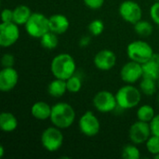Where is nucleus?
<instances>
[{
	"label": "nucleus",
	"mask_w": 159,
	"mask_h": 159,
	"mask_svg": "<svg viewBox=\"0 0 159 159\" xmlns=\"http://www.w3.org/2000/svg\"><path fill=\"white\" fill-rule=\"evenodd\" d=\"M119 14L122 19L129 23H136L140 20H142L143 10L140 5L132 0L123 1L118 8Z\"/></svg>",
	"instance_id": "obj_7"
},
{
	"label": "nucleus",
	"mask_w": 159,
	"mask_h": 159,
	"mask_svg": "<svg viewBox=\"0 0 159 159\" xmlns=\"http://www.w3.org/2000/svg\"><path fill=\"white\" fill-rule=\"evenodd\" d=\"M133 25H134V31L136 32V34L143 37H147L151 35L154 30L153 25L149 21L143 20H140Z\"/></svg>",
	"instance_id": "obj_22"
},
{
	"label": "nucleus",
	"mask_w": 159,
	"mask_h": 159,
	"mask_svg": "<svg viewBox=\"0 0 159 159\" xmlns=\"http://www.w3.org/2000/svg\"><path fill=\"white\" fill-rule=\"evenodd\" d=\"M121 79L129 84L135 83L143 77V66L141 63L130 61L127 62L120 71Z\"/></svg>",
	"instance_id": "obj_12"
},
{
	"label": "nucleus",
	"mask_w": 159,
	"mask_h": 159,
	"mask_svg": "<svg viewBox=\"0 0 159 159\" xmlns=\"http://www.w3.org/2000/svg\"><path fill=\"white\" fill-rule=\"evenodd\" d=\"M150 128H151L152 135L159 136V114L155 116L153 120L150 122Z\"/></svg>",
	"instance_id": "obj_32"
},
{
	"label": "nucleus",
	"mask_w": 159,
	"mask_h": 159,
	"mask_svg": "<svg viewBox=\"0 0 159 159\" xmlns=\"http://www.w3.org/2000/svg\"><path fill=\"white\" fill-rule=\"evenodd\" d=\"M155 158L159 159V154H158V155H157V156H155Z\"/></svg>",
	"instance_id": "obj_36"
},
{
	"label": "nucleus",
	"mask_w": 159,
	"mask_h": 159,
	"mask_svg": "<svg viewBox=\"0 0 159 159\" xmlns=\"http://www.w3.org/2000/svg\"><path fill=\"white\" fill-rule=\"evenodd\" d=\"M19 80V75L13 67H4L0 72V90L7 92L13 89Z\"/></svg>",
	"instance_id": "obj_14"
},
{
	"label": "nucleus",
	"mask_w": 159,
	"mask_h": 159,
	"mask_svg": "<svg viewBox=\"0 0 159 159\" xmlns=\"http://www.w3.org/2000/svg\"><path fill=\"white\" fill-rule=\"evenodd\" d=\"M158 103H159V96H158Z\"/></svg>",
	"instance_id": "obj_39"
},
{
	"label": "nucleus",
	"mask_w": 159,
	"mask_h": 159,
	"mask_svg": "<svg viewBox=\"0 0 159 159\" xmlns=\"http://www.w3.org/2000/svg\"><path fill=\"white\" fill-rule=\"evenodd\" d=\"M122 157L124 159H139L141 154L139 149L132 144L126 145L122 150Z\"/></svg>",
	"instance_id": "obj_26"
},
{
	"label": "nucleus",
	"mask_w": 159,
	"mask_h": 159,
	"mask_svg": "<svg viewBox=\"0 0 159 159\" xmlns=\"http://www.w3.org/2000/svg\"><path fill=\"white\" fill-rule=\"evenodd\" d=\"M85 5L91 9H98L102 7L105 0H83Z\"/></svg>",
	"instance_id": "obj_31"
},
{
	"label": "nucleus",
	"mask_w": 159,
	"mask_h": 159,
	"mask_svg": "<svg viewBox=\"0 0 159 159\" xmlns=\"http://www.w3.org/2000/svg\"><path fill=\"white\" fill-rule=\"evenodd\" d=\"M143 77L152 78L157 80L159 78V54H155L146 62L142 64Z\"/></svg>",
	"instance_id": "obj_16"
},
{
	"label": "nucleus",
	"mask_w": 159,
	"mask_h": 159,
	"mask_svg": "<svg viewBox=\"0 0 159 159\" xmlns=\"http://www.w3.org/2000/svg\"><path fill=\"white\" fill-rule=\"evenodd\" d=\"M50 121L52 124L59 129H67L75 121V111L66 102H58L52 106Z\"/></svg>",
	"instance_id": "obj_2"
},
{
	"label": "nucleus",
	"mask_w": 159,
	"mask_h": 159,
	"mask_svg": "<svg viewBox=\"0 0 159 159\" xmlns=\"http://www.w3.org/2000/svg\"><path fill=\"white\" fill-rule=\"evenodd\" d=\"M155 1H156V2H159V0H155Z\"/></svg>",
	"instance_id": "obj_38"
},
{
	"label": "nucleus",
	"mask_w": 159,
	"mask_h": 159,
	"mask_svg": "<svg viewBox=\"0 0 159 159\" xmlns=\"http://www.w3.org/2000/svg\"><path fill=\"white\" fill-rule=\"evenodd\" d=\"M2 22H10L13 21V9L5 8L1 14Z\"/></svg>",
	"instance_id": "obj_33"
},
{
	"label": "nucleus",
	"mask_w": 159,
	"mask_h": 159,
	"mask_svg": "<svg viewBox=\"0 0 159 159\" xmlns=\"http://www.w3.org/2000/svg\"><path fill=\"white\" fill-rule=\"evenodd\" d=\"M156 114H155V110L151 105L148 104H144L142 105L138 111H137V117L139 120L143 121V122H148L150 123L153 118L155 117Z\"/></svg>",
	"instance_id": "obj_23"
},
{
	"label": "nucleus",
	"mask_w": 159,
	"mask_h": 159,
	"mask_svg": "<svg viewBox=\"0 0 159 159\" xmlns=\"http://www.w3.org/2000/svg\"><path fill=\"white\" fill-rule=\"evenodd\" d=\"M4 153H5L4 146H3V145H1V146H0V157H1V158L4 157Z\"/></svg>",
	"instance_id": "obj_35"
},
{
	"label": "nucleus",
	"mask_w": 159,
	"mask_h": 159,
	"mask_svg": "<svg viewBox=\"0 0 159 159\" xmlns=\"http://www.w3.org/2000/svg\"><path fill=\"white\" fill-rule=\"evenodd\" d=\"M117 105L122 109H131L136 107L142 98L141 91L130 85L120 88L116 94Z\"/></svg>",
	"instance_id": "obj_3"
},
{
	"label": "nucleus",
	"mask_w": 159,
	"mask_h": 159,
	"mask_svg": "<svg viewBox=\"0 0 159 159\" xmlns=\"http://www.w3.org/2000/svg\"><path fill=\"white\" fill-rule=\"evenodd\" d=\"M66 90H67V84H66V80L63 79L56 78L52 80L48 87V94L55 98H60L63 96Z\"/></svg>",
	"instance_id": "obj_20"
},
{
	"label": "nucleus",
	"mask_w": 159,
	"mask_h": 159,
	"mask_svg": "<svg viewBox=\"0 0 159 159\" xmlns=\"http://www.w3.org/2000/svg\"><path fill=\"white\" fill-rule=\"evenodd\" d=\"M50 69L55 78L67 80L75 75L76 64L75 59L70 54L61 53L53 58Z\"/></svg>",
	"instance_id": "obj_1"
},
{
	"label": "nucleus",
	"mask_w": 159,
	"mask_h": 159,
	"mask_svg": "<svg viewBox=\"0 0 159 159\" xmlns=\"http://www.w3.org/2000/svg\"><path fill=\"white\" fill-rule=\"evenodd\" d=\"M31 15L32 11L29 7L25 5H20L13 9V22L18 25H25Z\"/></svg>",
	"instance_id": "obj_19"
},
{
	"label": "nucleus",
	"mask_w": 159,
	"mask_h": 159,
	"mask_svg": "<svg viewBox=\"0 0 159 159\" xmlns=\"http://www.w3.org/2000/svg\"><path fill=\"white\" fill-rule=\"evenodd\" d=\"M20 37L18 24L13 21L2 22L0 24V45L4 48L15 44Z\"/></svg>",
	"instance_id": "obj_9"
},
{
	"label": "nucleus",
	"mask_w": 159,
	"mask_h": 159,
	"mask_svg": "<svg viewBox=\"0 0 159 159\" xmlns=\"http://www.w3.org/2000/svg\"><path fill=\"white\" fill-rule=\"evenodd\" d=\"M157 80L148 77H143L142 82L140 84V89L142 92L147 96H152L156 93L157 90Z\"/></svg>",
	"instance_id": "obj_24"
},
{
	"label": "nucleus",
	"mask_w": 159,
	"mask_h": 159,
	"mask_svg": "<svg viewBox=\"0 0 159 159\" xmlns=\"http://www.w3.org/2000/svg\"><path fill=\"white\" fill-rule=\"evenodd\" d=\"M127 54L130 61H134L143 64L153 57L154 50L147 42L137 40L128 45Z\"/></svg>",
	"instance_id": "obj_4"
},
{
	"label": "nucleus",
	"mask_w": 159,
	"mask_h": 159,
	"mask_svg": "<svg viewBox=\"0 0 159 159\" xmlns=\"http://www.w3.org/2000/svg\"><path fill=\"white\" fill-rule=\"evenodd\" d=\"M93 105L101 113L112 112L117 105L116 95L108 90L99 91L93 98Z\"/></svg>",
	"instance_id": "obj_8"
},
{
	"label": "nucleus",
	"mask_w": 159,
	"mask_h": 159,
	"mask_svg": "<svg viewBox=\"0 0 159 159\" xmlns=\"http://www.w3.org/2000/svg\"><path fill=\"white\" fill-rule=\"evenodd\" d=\"M89 43H90V37H89V36H87V35L83 36V37L79 40V46L82 47V48L87 47Z\"/></svg>",
	"instance_id": "obj_34"
},
{
	"label": "nucleus",
	"mask_w": 159,
	"mask_h": 159,
	"mask_svg": "<svg viewBox=\"0 0 159 159\" xmlns=\"http://www.w3.org/2000/svg\"><path fill=\"white\" fill-rule=\"evenodd\" d=\"M150 15L155 23L159 25V2H156L150 8Z\"/></svg>",
	"instance_id": "obj_30"
},
{
	"label": "nucleus",
	"mask_w": 159,
	"mask_h": 159,
	"mask_svg": "<svg viewBox=\"0 0 159 159\" xmlns=\"http://www.w3.org/2000/svg\"><path fill=\"white\" fill-rule=\"evenodd\" d=\"M89 30L92 35H100L104 30V23L101 20H94L89 24Z\"/></svg>",
	"instance_id": "obj_28"
},
{
	"label": "nucleus",
	"mask_w": 159,
	"mask_h": 159,
	"mask_svg": "<svg viewBox=\"0 0 159 159\" xmlns=\"http://www.w3.org/2000/svg\"><path fill=\"white\" fill-rule=\"evenodd\" d=\"M93 62L99 70L109 71L116 65V56L110 49H102L95 55Z\"/></svg>",
	"instance_id": "obj_13"
},
{
	"label": "nucleus",
	"mask_w": 159,
	"mask_h": 159,
	"mask_svg": "<svg viewBox=\"0 0 159 159\" xmlns=\"http://www.w3.org/2000/svg\"><path fill=\"white\" fill-rule=\"evenodd\" d=\"M152 134L150 123L143 121H137L133 123L129 129V139L135 144L146 143Z\"/></svg>",
	"instance_id": "obj_11"
},
{
	"label": "nucleus",
	"mask_w": 159,
	"mask_h": 159,
	"mask_svg": "<svg viewBox=\"0 0 159 159\" xmlns=\"http://www.w3.org/2000/svg\"><path fill=\"white\" fill-rule=\"evenodd\" d=\"M25 30L32 37L41 38L50 31L48 18L41 13H32L28 21L25 23Z\"/></svg>",
	"instance_id": "obj_5"
},
{
	"label": "nucleus",
	"mask_w": 159,
	"mask_h": 159,
	"mask_svg": "<svg viewBox=\"0 0 159 159\" xmlns=\"http://www.w3.org/2000/svg\"><path fill=\"white\" fill-rule=\"evenodd\" d=\"M49 21V30L57 34H64L70 25L69 20L66 16L62 14H55L48 18Z\"/></svg>",
	"instance_id": "obj_15"
},
{
	"label": "nucleus",
	"mask_w": 159,
	"mask_h": 159,
	"mask_svg": "<svg viewBox=\"0 0 159 159\" xmlns=\"http://www.w3.org/2000/svg\"><path fill=\"white\" fill-rule=\"evenodd\" d=\"M18 127L16 116L9 112H3L0 115V129L4 132H12Z\"/></svg>",
	"instance_id": "obj_18"
},
{
	"label": "nucleus",
	"mask_w": 159,
	"mask_h": 159,
	"mask_svg": "<svg viewBox=\"0 0 159 159\" xmlns=\"http://www.w3.org/2000/svg\"><path fill=\"white\" fill-rule=\"evenodd\" d=\"M52 107L45 102H37L31 108L32 116L38 120H45L50 117Z\"/></svg>",
	"instance_id": "obj_17"
},
{
	"label": "nucleus",
	"mask_w": 159,
	"mask_h": 159,
	"mask_svg": "<svg viewBox=\"0 0 159 159\" xmlns=\"http://www.w3.org/2000/svg\"><path fill=\"white\" fill-rule=\"evenodd\" d=\"M78 127L80 131L88 137H93L97 135L101 129L99 119L92 112L89 111L86 112L80 117Z\"/></svg>",
	"instance_id": "obj_10"
},
{
	"label": "nucleus",
	"mask_w": 159,
	"mask_h": 159,
	"mask_svg": "<svg viewBox=\"0 0 159 159\" xmlns=\"http://www.w3.org/2000/svg\"><path fill=\"white\" fill-rule=\"evenodd\" d=\"M57 34L49 31L47 34H45L41 38H40V44L41 46L45 48V49H54L57 48V46L59 45V38H58Z\"/></svg>",
	"instance_id": "obj_21"
},
{
	"label": "nucleus",
	"mask_w": 159,
	"mask_h": 159,
	"mask_svg": "<svg viewBox=\"0 0 159 159\" xmlns=\"http://www.w3.org/2000/svg\"><path fill=\"white\" fill-rule=\"evenodd\" d=\"M1 62H2L3 67H13L15 63V58L12 54L7 53L3 55L1 59Z\"/></svg>",
	"instance_id": "obj_29"
},
{
	"label": "nucleus",
	"mask_w": 159,
	"mask_h": 159,
	"mask_svg": "<svg viewBox=\"0 0 159 159\" xmlns=\"http://www.w3.org/2000/svg\"><path fill=\"white\" fill-rule=\"evenodd\" d=\"M67 84V90L71 93H76L78 92L82 88V81L77 75H72L66 80Z\"/></svg>",
	"instance_id": "obj_25"
},
{
	"label": "nucleus",
	"mask_w": 159,
	"mask_h": 159,
	"mask_svg": "<svg viewBox=\"0 0 159 159\" xmlns=\"http://www.w3.org/2000/svg\"><path fill=\"white\" fill-rule=\"evenodd\" d=\"M146 148L148 152L154 156H157L159 154V136L152 135L150 138L146 141Z\"/></svg>",
	"instance_id": "obj_27"
},
{
	"label": "nucleus",
	"mask_w": 159,
	"mask_h": 159,
	"mask_svg": "<svg viewBox=\"0 0 159 159\" xmlns=\"http://www.w3.org/2000/svg\"><path fill=\"white\" fill-rule=\"evenodd\" d=\"M157 85H158V87H159V78L157 79Z\"/></svg>",
	"instance_id": "obj_37"
},
{
	"label": "nucleus",
	"mask_w": 159,
	"mask_h": 159,
	"mask_svg": "<svg viewBox=\"0 0 159 159\" xmlns=\"http://www.w3.org/2000/svg\"><path fill=\"white\" fill-rule=\"evenodd\" d=\"M63 143L62 132L57 127H50L45 129L41 135L42 146L48 152L58 151Z\"/></svg>",
	"instance_id": "obj_6"
}]
</instances>
